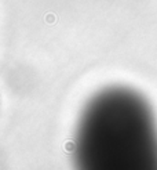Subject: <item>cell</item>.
I'll return each instance as SVG.
<instances>
[{"mask_svg": "<svg viewBox=\"0 0 157 170\" xmlns=\"http://www.w3.org/2000/svg\"><path fill=\"white\" fill-rule=\"evenodd\" d=\"M76 170H157V123L134 89L110 86L87 101L73 144Z\"/></svg>", "mask_w": 157, "mask_h": 170, "instance_id": "6da1fadb", "label": "cell"}]
</instances>
